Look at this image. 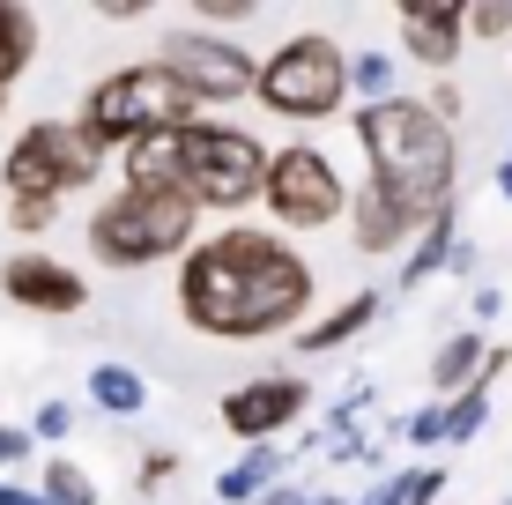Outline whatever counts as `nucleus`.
<instances>
[{
    "label": "nucleus",
    "instance_id": "obj_7",
    "mask_svg": "<svg viewBox=\"0 0 512 505\" xmlns=\"http://www.w3.org/2000/svg\"><path fill=\"white\" fill-rule=\"evenodd\" d=\"M97 171H104V149L75 127V119H38V127L15 134L8 164H0V186H8V201L60 208L67 194H82Z\"/></svg>",
    "mask_w": 512,
    "mask_h": 505
},
{
    "label": "nucleus",
    "instance_id": "obj_25",
    "mask_svg": "<svg viewBox=\"0 0 512 505\" xmlns=\"http://www.w3.org/2000/svg\"><path fill=\"white\" fill-rule=\"evenodd\" d=\"M52 216H60V208H45V201H8V231H23V238L52 231Z\"/></svg>",
    "mask_w": 512,
    "mask_h": 505
},
{
    "label": "nucleus",
    "instance_id": "obj_19",
    "mask_svg": "<svg viewBox=\"0 0 512 505\" xmlns=\"http://www.w3.org/2000/svg\"><path fill=\"white\" fill-rule=\"evenodd\" d=\"M90 402L112 409V416H141L149 387H141V372H127V364H97V372H90Z\"/></svg>",
    "mask_w": 512,
    "mask_h": 505
},
{
    "label": "nucleus",
    "instance_id": "obj_31",
    "mask_svg": "<svg viewBox=\"0 0 512 505\" xmlns=\"http://www.w3.org/2000/svg\"><path fill=\"white\" fill-rule=\"evenodd\" d=\"M364 505H401V468H394V476H379L372 491H364Z\"/></svg>",
    "mask_w": 512,
    "mask_h": 505
},
{
    "label": "nucleus",
    "instance_id": "obj_30",
    "mask_svg": "<svg viewBox=\"0 0 512 505\" xmlns=\"http://www.w3.org/2000/svg\"><path fill=\"white\" fill-rule=\"evenodd\" d=\"M30 446H38V439H30V431H0V468L30 461Z\"/></svg>",
    "mask_w": 512,
    "mask_h": 505
},
{
    "label": "nucleus",
    "instance_id": "obj_14",
    "mask_svg": "<svg viewBox=\"0 0 512 505\" xmlns=\"http://www.w3.org/2000/svg\"><path fill=\"white\" fill-rule=\"evenodd\" d=\"M505 372V350H490L483 335H453V342H438V357H431V387L438 394H461V387H475V379H498Z\"/></svg>",
    "mask_w": 512,
    "mask_h": 505
},
{
    "label": "nucleus",
    "instance_id": "obj_20",
    "mask_svg": "<svg viewBox=\"0 0 512 505\" xmlns=\"http://www.w3.org/2000/svg\"><path fill=\"white\" fill-rule=\"evenodd\" d=\"M38 505H97V483L82 476L75 461H45V476H38Z\"/></svg>",
    "mask_w": 512,
    "mask_h": 505
},
{
    "label": "nucleus",
    "instance_id": "obj_29",
    "mask_svg": "<svg viewBox=\"0 0 512 505\" xmlns=\"http://www.w3.org/2000/svg\"><path fill=\"white\" fill-rule=\"evenodd\" d=\"M201 15H208V23H253L260 8H253V0H208Z\"/></svg>",
    "mask_w": 512,
    "mask_h": 505
},
{
    "label": "nucleus",
    "instance_id": "obj_26",
    "mask_svg": "<svg viewBox=\"0 0 512 505\" xmlns=\"http://www.w3.org/2000/svg\"><path fill=\"white\" fill-rule=\"evenodd\" d=\"M67 431H75V409H67V402H45V409H38V424H30V439H45V446H60V439H67Z\"/></svg>",
    "mask_w": 512,
    "mask_h": 505
},
{
    "label": "nucleus",
    "instance_id": "obj_10",
    "mask_svg": "<svg viewBox=\"0 0 512 505\" xmlns=\"http://www.w3.org/2000/svg\"><path fill=\"white\" fill-rule=\"evenodd\" d=\"M305 409H312L305 379H290V372H275V379H245V387L223 394V431H231V439H245V446H268L275 431H290Z\"/></svg>",
    "mask_w": 512,
    "mask_h": 505
},
{
    "label": "nucleus",
    "instance_id": "obj_9",
    "mask_svg": "<svg viewBox=\"0 0 512 505\" xmlns=\"http://www.w3.org/2000/svg\"><path fill=\"white\" fill-rule=\"evenodd\" d=\"M156 67H164L193 104H238L260 75V60L238 38H223V30H179V38H164L156 45Z\"/></svg>",
    "mask_w": 512,
    "mask_h": 505
},
{
    "label": "nucleus",
    "instance_id": "obj_8",
    "mask_svg": "<svg viewBox=\"0 0 512 505\" xmlns=\"http://www.w3.org/2000/svg\"><path fill=\"white\" fill-rule=\"evenodd\" d=\"M260 201L275 208L282 231H327V223L349 208V186H342V171H334V156H327V149L290 142V149H268V179H260Z\"/></svg>",
    "mask_w": 512,
    "mask_h": 505
},
{
    "label": "nucleus",
    "instance_id": "obj_34",
    "mask_svg": "<svg viewBox=\"0 0 512 505\" xmlns=\"http://www.w3.org/2000/svg\"><path fill=\"white\" fill-rule=\"evenodd\" d=\"M498 194L512 201V164H498Z\"/></svg>",
    "mask_w": 512,
    "mask_h": 505
},
{
    "label": "nucleus",
    "instance_id": "obj_2",
    "mask_svg": "<svg viewBox=\"0 0 512 505\" xmlns=\"http://www.w3.org/2000/svg\"><path fill=\"white\" fill-rule=\"evenodd\" d=\"M260 179H268V149L245 127H216V119H193V127L149 134V142L127 149V186H149V194H186L193 216L201 208H238L260 201Z\"/></svg>",
    "mask_w": 512,
    "mask_h": 505
},
{
    "label": "nucleus",
    "instance_id": "obj_18",
    "mask_svg": "<svg viewBox=\"0 0 512 505\" xmlns=\"http://www.w3.org/2000/svg\"><path fill=\"white\" fill-rule=\"evenodd\" d=\"M416 231H423V238H416V253H409V290H423V275H438V268H446V253L461 246V238H453V201L431 208Z\"/></svg>",
    "mask_w": 512,
    "mask_h": 505
},
{
    "label": "nucleus",
    "instance_id": "obj_22",
    "mask_svg": "<svg viewBox=\"0 0 512 505\" xmlns=\"http://www.w3.org/2000/svg\"><path fill=\"white\" fill-rule=\"evenodd\" d=\"M349 90H357L364 104L394 97V60H386V52H357V60H349Z\"/></svg>",
    "mask_w": 512,
    "mask_h": 505
},
{
    "label": "nucleus",
    "instance_id": "obj_23",
    "mask_svg": "<svg viewBox=\"0 0 512 505\" xmlns=\"http://www.w3.org/2000/svg\"><path fill=\"white\" fill-rule=\"evenodd\" d=\"M461 38H512V8H505V0H475V8H461Z\"/></svg>",
    "mask_w": 512,
    "mask_h": 505
},
{
    "label": "nucleus",
    "instance_id": "obj_1",
    "mask_svg": "<svg viewBox=\"0 0 512 505\" xmlns=\"http://www.w3.org/2000/svg\"><path fill=\"white\" fill-rule=\"evenodd\" d=\"M179 312L208 342H268L312 312V268L275 231H216L179 268Z\"/></svg>",
    "mask_w": 512,
    "mask_h": 505
},
{
    "label": "nucleus",
    "instance_id": "obj_11",
    "mask_svg": "<svg viewBox=\"0 0 512 505\" xmlns=\"http://www.w3.org/2000/svg\"><path fill=\"white\" fill-rule=\"evenodd\" d=\"M0 290H8V305H23V312H82L90 305V283L52 253H15L8 268H0Z\"/></svg>",
    "mask_w": 512,
    "mask_h": 505
},
{
    "label": "nucleus",
    "instance_id": "obj_3",
    "mask_svg": "<svg viewBox=\"0 0 512 505\" xmlns=\"http://www.w3.org/2000/svg\"><path fill=\"white\" fill-rule=\"evenodd\" d=\"M357 149H364V164H372V186L394 194L416 223L453 201V164H461V149H453V127H438V119L423 112V97L364 104L357 112Z\"/></svg>",
    "mask_w": 512,
    "mask_h": 505
},
{
    "label": "nucleus",
    "instance_id": "obj_21",
    "mask_svg": "<svg viewBox=\"0 0 512 505\" xmlns=\"http://www.w3.org/2000/svg\"><path fill=\"white\" fill-rule=\"evenodd\" d=\"M483 424H490V387H483V379H475V387H461V394H453V402H446V439L461 446V439H475V431H483Z\"/></svg>",
    "mask_w": 512,
    "mask_h": 505
},
{
    "label": "nucleus",
    "instance_id": "obj_17",
    "mask_svg": "<svg viewBox=\"0 0 512 505\" xmlns=\"http://www.w3.org/2000/svg\"><path fill=\"white\" fill-rule=\"evenodd\" d=\"M275 476H282V454H275V446H245V461L216 476V498H223V505H260V491H275Z\"/></svg>",
    "mask_w": 512,
    "mask_h": 505
},
{
    "label": "nucleus",
    "instance_id": "obj_32",
    "mask_svg": "<svg viewBox=\"0 0 512 505\" xmlns=\"http://www.w3.org/2000/svg\"><path fill=\"white\" fill-rule=\"evenodd\" d=\"M260 505H312V498L297 491V483H275V491H260Z\"/></svg>",
    "mask_w": 512,
    "mask_h": 505
},
{
    "label": "nucleus",
    "instance_id": "obj_16",
    "mask_svg": "<svg viewBox=\"0 0 512 505\" xmlns=\"http://www.w3.org/2000/svg\"><path fill=\"white\" fill-rule=\"evenodd\" d=\"M372 320H379V298H372V290H357V298H342V305L327 312V320H312L297 350H349V342H357Z\"/></svg>",
    "mask_w": 512,
    "mask_h": 505
},
{
    "label": "nucleus",
    "instance_id": "obj_24",
    "mask_svg": "<svg viewBox=\"0 0 512 505\" xmlns=\"http://www.w3.org/2000/svg\"><path fill=\"white\" fill-rule=\"evenodd\" d=\"M446 468H401V505H438Z\"/></svg>",
    "mask_w": 512,
    "mask_h": 505
},
{
    "label": "nucleus",
    "instance_id": "obj_13",
    "mask_svg": "<svg viewBox=\"0 0 512 505\" xmlns=\"http://www.w3.org/2000/svg\"><path fill=\"white\" fill-rule=\"evenodd\" d=\"M349 223H357V231H349V238H357V253H394L401 238L416 231V216H409V208H401L394 194H379L372 179H364V186H357V201H349Z\"/></svg>",
    "mask_w": 512,
    "mask_h": 505
},
{
    "label": "nucleus",
    "instance_id": "obj_15",
    "mask_svg": "<svg viewBox=\"0 0 512 505\" xmlns=\"http://www.w3.org/2000/svg\"><path fill=\"white\" fill-rule=\"evenodd\" d=\"M30 60H38V8L0 0V97H8V82L30 75Z\"/></svg>",
    "mask_w": 512,
    "mask_h": 505
},
{
    "label": "nucleus",
    "instance_id": "obj_28",
    "mask_svg": "<svg viewBox=\"0 0 512 505\" xmlns=\"http://www.w3.org/2000/svg\"><path fill=\"white\" fill-rule=\"evenodd\" d=\"M171 476H179V454H149V461H141V476H134V483H141V491H164Z\"/></svg>",
    "mask_w": 512,
    "mask_h": 505
},
{
    "label": "nucleus",
    "instance_id": "obj_35",
    "mask_svg": "<svg viewBox=\"0 0 512 505\" xmlns=\"http://www.w3.org/2000/svg\"><path fill=\"white\" fill-rule=\"evenodd\" d=\"M505 164H512V156H505Z\"/></svg>",
    "mask_w": 512,
    "mask_h": 505
},
{
    "label": "nucleus",
    "instance_id": "obj_4",
    "mask_svg": "<svg viewBox=\"0 0 512 505\" xmlns=\"http://www.w3.org/2000/svg\"><path fill=\"white\" fill-rule=\"evenodd\" d=\"M193 201L186 194H149V186H119L90 216V253L104 268H156V260L193 253Z\"/></svg>",
    "mask_w": 512,
    "mask_h": 505
},
{
    "label": "nucleus",
    "instance_id": "obj_12",
    "mask_svg": "<svg viewBox=\"0 0 512 505\" xmlns=\"http://www.w3.org/2000/svg\"><path fill=\"white\" fill-rule=\"evenodd\" d=\"M461 8H446V0H423V8H401V52H409L416 67H431V75H446L453 60H461Z\"/></svg>",
    "mask_w": 512,
    "mask_h": 505
},
{
    "label": "nucleus",
    "instance_id": "obj_33",
    "mask_svg": "<svg viewBox=\"0 0 512 505\" xmlns=\"http://www.w3.org/2000/svg\"><path fill=\"white\" fill-rule=\"evenodd\" d=\"M0 505H38V491H15V483H0Z\"/></svg>",
    "mask_w": 512,
    "mask_h": 505
},
{
    "label": "nucleus",
    "instance_id": "obj_6",
    "mask_svg": "<svg viewBox=\"0 0 512 505\" xmlns=\"http://www.w3.org/2000/svg\"><path fill=\"white\" fill-rule=\"evenodd\" d=\"M253 97L268 104L275 119H334L349 97V52L320 38V30H305V38H282L268 60H260L253 75Z\"/></svg>",
    "mask_w": 512,
    "mask_h": 505
},
{
    "label": "nucleus",
    "instance_id": "obj_36",
    "mask_svg": "<svg viewBox=\"0 0 512 505\" xmlns=\"http://www.w3.org/2000/svg\"><path fill=\"white\" fill-rule=\"evenodd\" d=\"M0 104H8V97H0Z\"/></svg>",
    "mask_w": 512,
    "mask_h": 505
},
{
    "label": "nucleus",
    "instance_id": "obj_5",
    "mask_svg": "<svg viewBox=\"0 0 512 505\" xmlns=\"http://www.w3.org/2000/svg\"><path fill=\"white\" fill-rule=\"evenodd\" d=\"M193 112H201V104H193L156 60H141V67H119V75L97 82L75 127L90 134L97 149H134V142H149V134L193 127Z\"/></svg>",
    "mask_w": 512,
    "mask_h": 505
},
{
    "label": "nucleus",
    "instance_id": "obj_27",
    "mask_svg": "<svg viewBox=\"0 0 512 505\" xmlns=\"http://www.w3.org/2000/svg\"><path fill=\"white\" fill-rule=\"evenodd\" d=\"M401 431H409L416 446H446V409H416V416H409Z\"/></svg>",
    "mask_w": 512,
    "mask_h": 505
}]
</instances>
